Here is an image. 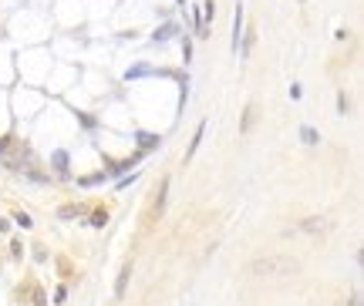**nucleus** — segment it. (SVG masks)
Wrapping results in <instances>:
<instances>
[{"label": "nucleus", "mask_w": 364, "mask_h": 306, "mask_svg": "<svg viewBox=\"0 0 364 306\" xmlns=\"http://www.w3.org/2000/svg\"><path fill=\"white\" fill-rule=\"evenodd\" d=\"M128 276H132V266H122V276H118V283H115V296H118V299H122V296H125Z\"/></svg>", "instance_id": "20e7f679"}, {"label": "nucleus", "mask_w": 364, "mask_h": 306, "mask_svg": "<svg viewBox=\"0 0 364 306\" xmlns=\"http://www.w3.org/2000/svg\"><path fill=\"white\" fill-rule=\"evenodd\" d=\"M203 131H206V121L199 128H196V135H193V145H189V151H186V159H193L196 155V148H199V141H203Z\"/></svg>", "instance_id": "423d86ee"}, {"label": "nucleus", "mask_w": 364, "mask_h": 306, "mask_svg": "<svg viewBox=\"0 0 364 306\" xmlns=\"http://www.w3.org/2000/svg\"><path fill=\"white\" fill-rule=\"evenodd\" d=\"M300 266H297L294 259H287V256H260V259L250 262V272L253 276H260V279H280V276H290V272H297Z\"/></svg>", "instance_id": "f257e3e1"}, {"label": "nucleus", "mask_w": 364, "mask_h": 306, "mask_svg": "<svg viewBox=\"0 0 364 306\" xmlns=\"http://www.w3.org/2000/svg\"><path fill=\"white\" fill-rule=\"evenodd\" d=\"M165 195H169V179L162 182V185H159V192H155V205H152V219L165 212Z\"/></svg>", "instance_id": "f03ea898"}, {"label": "nucleus", "mask_w": 364, "mask_h": 306, "mask_svg": "<svg viewBox=\"0 0 364 306\" xmlns=\"http://www.w3.org/2000/svg\"><path fill=\"white\" fill-rule=\"evenodd\" d=\"M300 138H304L307 145H317V141H320V138H317V131H314V128H300Z\"/></svg>", "instance_id": "9d476101"}, {"label": "nucleus", "mask_w": 364, "mask_h": 306, "mask_svg": "<svg viewBox=\"0 0 364 306\" xmlns=\"http://www.w3.org/2000/svg\"><path fill=\"white\" fill-rule=\"evenodd\" d=\"M17 226L31 229V226H34V222H31V216H27V212H17Z\"/></svg>", "instance_id": "f8f14e48"}, {"label": "nucleus", "mask_w": 364, "mask_h": 306, "mask_svg": "<svg viewBox=\"0 0 364 306\" xmlns=\"http://www.w3.org/2000/svg\"><path fill=\"white\" fill-rule=\"evenodd\" d=\"M300 229H304V232H317V229H324V219H307Z\"/></svg>", "instance_id": "9b49d317"}, {"label": "nucleus", "mask_w": 364, "mask_h": 306, "mask_svg": "<svg viewBox=\"0 0 364 306\" xmlns=\"http://www.w3.org/2000/svg\"><path fill=\"white\" fill-rule=\"evenodd\" d=\"M51 162H54V169L61 172V175L68 172V155H64V151H54V155H51Z\"/></svg>", "instance_id": "0eeeda50"}, {"label": "nucleus", "mask_w": 364, "mask_h": 306, "mask_svg": "<svg viewBox=\"0 0 364 306\" xmlns=\"http://www.w3.org/2000/svg\"><path fill=\"white\" fill-rule=\"evenodd\" d=\"M172 34H175V24H165L162 31H155V34H152V41H155V44H162V41H169Z\"/></svg>", "instance_id": "39448f33"}, {"label": "nucleus", "mask_w": 364, "mask_h": 306, "mask_svg": "<svg viewBox=\"0 0 364 306\" xmlns=\"http://www.w3.org/2000/svg\"><path fill=\"white\" fill-rule=\"evenodd\" d=\"M145 74H152V68H148V64H138V68L125 71V81H132V78H145Z\"/></svg>", "instance_id": "1a4fd4ad"}, {"label": "nucleus", "mask_w": 364, "mask_h": 306, "mask_svg": "<svg viewBox=\"0 0 364 306\" xmlns=\"http://www.w3.org/2000/svg\"><path fill=\"white\" fill-rule=\"evenodd\" d=\"M105 219H108V216H105V212H95V216H91V226H102Z\"/></svg>", "instance_id": "4468645a"}, {"label": "nucleus", "mask_w": 364, "mask_h": 306, "mask_svg": "<svg viewBox=\"0 0 364 306\" xmlns=\"http://www.w3.org/2000/svg\"><path fill=\"white\" fill-rule=\"evenodd\" d=\"M138 141H142V148H155V145H162V138H159V135H145V131H138Z\"/></svg>", "instance_id": "6e6552de"}, {"label": "nucleus", "mask_w": 364, "mask_h": 306, "mask_svg": "<svg viewBox=\"0 0 364 306\" xmlns=\"http://www.w3.org/2000/svg\"><path fill=\"white\" fill-rule=\"evenodd\" d=\"M239 31H243V7H236V17H233V51H239Z\"/></svg>", "instance_id": "7ed1b4c3"}, {"label": "nucleus", "mask_w": 364, "mask_h": 306, "mask_svg": "<svg viewBox=\"0 0 364 306\" xmlns=\"http://www.w3.org/2000/svg\"><path fill=\"white\" fill-rule=\"evenodd\" d=\"M78 216V209H74V205H64V209H61V219H74Z\"/></svg>", "instance_id": "ddd939ff"}]
</instances>
